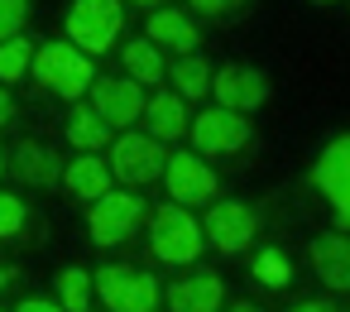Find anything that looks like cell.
Returning a JSON list of instances; mask_svg holds the SVG:
<instances>
[{
	"label": "cell",
	"instance_id": "1",
	"mask_svg": "<svg viewBox=\"0 0 350 312\" xmlns=\"http://www.w3.org/2000/svg\"><path fill=\"white\" fill-rule=\"evenodd\" d=\"M29 77H34L39 87H49L53 96H63V101H77V96H87V87L96 82V68H92V53H82L77 44L58 39V44H44V49H34Z\"/></svg>",
	"mask_w": 350,
	"mask_h": 312
},
{
	"label": "cell",
	"instance_id": "2",
	"mask_svg": "<svg viewBox=\"0 0 350 312\" xmlns=\"http://www.w3.org/2000/svg\"><path fill=\"white\" fill-rule=\"evenodd\" d=\"M149 250L163 264H197L202 250H206V231L197 226V216L183 202H168L149 221Z\"/></svg>",
	"mask_w": 350,
	"mask_h": 312
},
{
	"label": "cell",
	"instance_id": "3",
	"mask_svg": "<svg viewBox=\"0 0 350 312\" xmlns=\"http://www.w3.org/2000/svg\"><path fill=\"white\" fill-rule=\"evenodd\" d=\"M125 29V10L120 0H72L68 10V44H77L82 53H111L116 39Z\"/></svg>",
	"mask_w": 350,
	"mask_h": 312
},
{
	"label": "cell",
	"instance_id": "4",
	"mask_svg": "<svg viewBox=\"0 0 350 312\" xmlns=\"http://www.w3.org/2000/svg\"><path fill=\"white\" fill-rule=\"evenodd\" d=\"M96 298L116 312H154L159 307V278L149 269L130 264H101L96 269Z\"/></svg>",
	"mask_w": 350,
	"mask_h": 312
},
{
	"label": "cell",
	"instance_id": "5",
	"mask_svg": "<svg viewBox=\"0 0 350 312\" xmlns=\"http://www.w3.org/2000/svg\"><path fill=\"white\" fill-rule=\"evenodd\" d=\"M312 187L326 197V207L336 211V231H350V135H336L317 164H312Z\"/></svg>",
	"mask_w": 350,
	"mask_h": 312
},
{
	"label": "cell",
	"instance_id": "6",
	"mask_svg": "<svg viewBox=\"0 0 350 312\" xmlns=\"http://www.w3.org/2000/svg\"><path fill=\"white\" fill-rule=\"evenodd\" d=\"M144 221V197L139 192H101L87 211V231L92 240L106 250V245H120L135 226Z\"/></svg>",
	"mask_w": 350,
	"mask_h": 312
},
{
	"label": "cell",
	"instance_id": "7",
	"mask_svg": "<svg viewBox=\"0 0 350 312\" xmlns=\"http://www.w3.org/2000/svg\"><path fill=\"white\" fill-rule=\"evenodd\" d=\"M187 135H192V149L197 154H240L250 144V120H245V111L211 106V111H202L187 125Z\"/></svg>",
	"mask_w": 350,
	"mask_h": 312
},
{
	"label": "cell",
	"instance_id": "8",
	"mask_svg": "<svg viewBox=\"0 0 350 312\" xmlns=\"http://www.w3.org/2000/svg\"><path fill=\"white\" fill-rule=\"evenodd\" d=\"M106 149H111V178H120V183H154L163 173V164H168L163 140L135 135V130L120 135V140H111Z\"/></svg>",
	"mask_w": 350,
	"mask_h": 312
},
{
	"label": "cell",
	"instance_id": "9",
	"mask_svg": "<svg viewBox=\"0 0 350 312\" xmlns=\"http://www.w3.org/2000/svg\"><path fill=\"white\" fill-rule=\"evenodd\" d=\"M163 183H168V197L183 202V207H211L216 202V173L197 149L192 154H168Z\"/></svg>",
	"mask_w": 350,
	"mask_h": 312
},
{
	"label": "cell",
	"instance_id": "10",
	"mask_svg": "<svg viewBox=\"0 0 350 312\" xmlns=\"http://www.w3.org/2000/svg\"><path fill=\"white\" fill-rule=\"evenodd\" d=\"M202 231H206V245H216L221 255H235V250H245V245L254 240L259 216H254L250 202H211Z\"/></svg>",
	"mask_w": 350,
	"mask_h": 312
},
{
	"label": "cell",
	"instance_id": "11",
	"mask_svg": "<svg viewBox=\"0 0 350 312\" xmlns=\"http://www.w3.org/2000/svg\"><path fill=\"white\" fill-rule=\"evenodd\" d=\"M87 96H92V106L111 120V130H116V125H120V130L135 125V120L144 116V101H149L135 77H96V82L87 87Z\"/></svg>",
	"mask_w": 350,
	"mask_h": 312
},
{
	"label": "cell",
	"instance_id": "12",
	"mask_svg": "<svg viewBox=\"0 0 350 312\" xmlns=\"http://www.w3.org/2000/svg\"><path fill=\"white\" fill-rule=\"evenodd\" d=\"M211 96L230 111H259L269 101V77L259 68H245V63H230L221 73H211Z\"/></svg>",
	"mask_w": 350,
	"mask_h": 312
},
{
	"label": "cell",
	"instance_id": "13",
	"mask_svg": "<svg viewBox=\"0 0 350 312\" xmlns=\"http://www.w3.org/2000/svg\"><path fill=\"white\" fill-rule=\"evenodd\" d=\"M312 269L326 288L345 293L350 288V235L345 231H326L312 240Z\"/></svg>",
	"mask_w": 350,
	"mask_h": 312
},
{
	"label": "cell",
	"instance_id": "14",
	"mask_svg": "<svg viewBox=\"0 0 350 312\" xmlns=\"http://www.w3.org/2000/svg\"><path fill=\"white\" fill-rule=\"evenodd\" d=\"M226 298V283L216 274H192V278H178L163 288V302L173 312H216Z\"/></svg>",
	"mask_w": 350,
	"mask_h": 312
},
{
	"label": "cell",
	"instance_id": "15",
	"mask_svg": "<svg viewBox=\"0 0 350 312\" xmlns=\"http://www.w3.org/2000/svg\"><path fill=\"white\" fill-rule=\"evenodd\" d=\"M63 187H68L77 202H96L101 192H111V164L96 159L92 149H82V154L63 168Z\"/></svg>",
	"mask_w": 350,
	"mask_h": 312
},
{
	"label": "cell",
	"instance_id": "16",
	"mask_svg": "<svg viewBox=\"0 0 350 312\" xmlns=\"http://www.w3.org/2000/svg\"><path fill=\"white\" fill-rule=\"evenodd\" d=\"M144 34L159 44V49H173V53H197V25L187 10H154Z\"/></svg>",
	"mask_w": 350,
	"mask_h": 312
},
{
	"label": "cell",
	"instance_id": "17",
	"mask_svg": "<svg viewBox=\"0 0 350 312\" xmlns=\"http://www.w3.org/2000/svg\"><path fill=\"white\" fill-rule=\"evenodd\" d=\"M144 125H149V135L154 140H183L187 135V106H183V96L178 92H159L154 101H144V116H139Z\"/></svg>",
	"mask_w": 350,
	"mask_h": 312
},
{
	"label": "cell",
	"instance_id": "18",
	"mask_svg": "<svg viewBox=\"0 0 350 312\" xmlns=\"http://www.w3.org/2000/svg\"><path fill=\"white\" fill-rule=\"evenodd\" d=\"M120 63H125V73H130L139 87H159V82L168 77V68H163L154 39H130V44L120 49Z\"/></svg>",
	"mask_w": 350,
	"mask_h": 312
},
{
	"label": "cell",
	"instance_id": "19",
	"mask_svg": "<svg viewBox=\"0 0 350 312\" xmlns=\"http://www.w3.org/2000/svg\"><path fill=\"white\" fill-rule=\"evenodd\" d=\"M68 140H72L77 149H92V154H96V149L111 144V120H106L92 101H87V106H72V111H68Z\"/></svg>",
	"mask_w": 350,
	"mask_h": 312
},
{
	"label": "cell",
	"instance_id": "20",
	"mask_svg": "<svg viewBox=\"0 0 350 312\" xmlns=\"http://www.w3.org/2000/svg\"><path fill=\"white\" fill-rule=\"evenodd\" d=\"M168 77H173V92L183 101H202L211 92V68L202 63V53H178V63L168 68Z\"/></svg>",
	"mask_w": 350,
	"mask_h": 312
},
{
	"label": "cell",
	"instance_id": "21",
	"mask_svg": "<svg viewBox=\"0 0 350 312\" xmlns=\"http://www.w3.org/2000/svg\"><path fill=\"white\" fill-rule=\"evenodd\" d=\"M15 173H20L25 183H34V187L63 183V168H58L53 149H44V144H20V149H15Z\"/></svg>",
	"mask_w": 350,
	"mask_h": 312
},
{
	"label": "cell",
	"instance_id": "22",
	"mask_svg": "<svg viewBox=\"0 0 350 312\" xmlns=\"http://www.w3.org/2000/svg\"><path fill=\"white\" fill-rule=\"evenodd\" d=\"M92 298H96V278H92L82 264H72V269L58 274V307H63V312H87Z\"/></svg>",
	"mask_w": 350,
	"mask_h": 312
},
{
	"label": "cell",
	"instance_id": "23",
	"mask_svg": "<svg viewBox=\"0 0 350 312\" xmlns=\"http://www.w3.org/2000/svg\"><path fill=\"white\" fill-rule=\"evenodd\" d=\"M29 63H34V44L29 39H5V44H0V82H20V77H29Z\"/></svg>",
	"mask_w": 350,
	"mask_h": 312
},
{
	"label": "cell",
	"instance_id": "24",
	"mask_svg": "<svg viewBox=\"0 0 350 312\" xmlns=\"http://www.w3.org/2000/svg\"><path fill=\"white\" fill-rule=\"evenodd\" d=\"M288 278H293V264H288L283 250H259V255H254V283H264V288H288Z\"/></svg>",
	"mask_w": 350,
	"mask_h": 312
},
{
	"label": "cell",
	"instance_id": "25",
	"mask_svg": "<svg viewBox=\"0 0 350 312\" xmlns=\"http://www.w3.org/2000/svg\"><path fill=\"white\" fill-rule=\"evenodd\" d=\"M25 202L15 197V192H0V240H10V235H20L25 231Z\"/></svg>",
	"mask_w": 350,
	"mask_h": 312
},
{
	"label": "cell",
	"instance_id": "26",
	"mask_svg": "<svg viewBox=\"0 0 350 312\" xmlns=\"http://www.w3.org/2000/svg\"><path fill=\"white\" fill-rule=\"evenodd\" d=\"M25 15H29V0H0V44L25 29Z\"/></svg>",
	"mask_w": 350,
	"mask_h": 312
},
{
	"label": "cell",
	"instance_id": "27",
	"mask_svg": "<svg viewBox=\"0 0 350 312\" xmlns=\"http://www.w3.org/2000/svg\"><path fill=\"white\" fill-rule=\"evenodd\" d=\"M245 0H192V10L197 15H230V10H240Z\"/></svg>",
	"mask_w": 350,
	"mask_h": 312
},
{
	"label": "cell",
	"instance_id": "28",
	"mask_svg": "<svg viewBox=\"0 0 350 312\" xmlns=\"http://www.w3.org/2000/svg\"><path fill=\"white\" fill-rule=\"evenodd\" d=\"M15 312H63V307L49 298H25V302H15Z\"/></svg>",
	"mask_w": 350,
	"mask_h": 312
},
{
	"label": "cell",
	"instance_id": "29",
	"mask_svg": "<svg viewBox=\"0 0 350 312\" xmlns=\"http://www.w3.org/2000/svg\"><path fill=\"white\" fill-rule=\"evenodd\" d=\"M15 120V101H10V92L0 87V125H10Z\"/></svg>",
	"mask_w": 350,
	"mask_h": 312
},
{
	"label": "cell",
	"instance_id": "30",
	"mask_svg": "<svg viewBox=\"0 0 350 312\" xmlns=\"http://www.w3.org/2000/svg\"><path fill=\"white\" fill-rule=\"evenodd\" d=\"M5 283H10V269H5V264H0V288H5Z\"/></svg>",
	"mask_w": 350,
	"mask_h": 312
},
{
	"label": "cell",
	"instance_id": "31",
	"mask_svg": "<svg viewBox=\"0 0 350 312\" xmlns=\"http://www.w3.org/2000/svg\"><path fill=\"white\" fill-rule=\"evenodd\" d=\"M0 173H5V154H0Z\"/></svg>",
	"mask_w": 350,
	"mask_h": 312
},
{
	"label": "cell",
	"instance_id": "32",
	"mask_svg": "<svg viewBox=\"0 0 350 312\" xmlns=\"http://www.w3.org/2000/svg\"><path fill=\"white\" fill-rule=\"evenodd\" d=\"M312 5H331V0H312Z\"/></svg>",
	"mask_w": 350,
	"mask_h": 312
},
{
	"label": "cell",
	"instance_id": "33",
	"mask_svg": "<svg viewBox=\"0 0 350 312\" xmlns=\"http://www.w3.org/2000/svg\"><path fill=\"white\" fill-rule=\"evenodd\" d=\"M135 5H154V0H135Z\"/></svg>",
	"mask_w": 350,
	"mask_h": 312
}]
</instances>
